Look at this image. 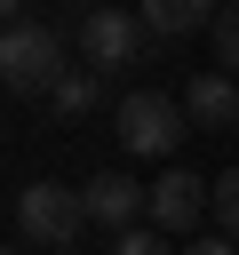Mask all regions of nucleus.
Listing matches in <instances>:
<instances>
[{"mask_svg": "<svg viewBox=\"0 0 239 255\" xmlns=\"http://www.w3.org/2000/svg\"><path fill=\"white\" fill-rule=\"evenodd\" d=\"M64 255H72V247H64Z\"/></svg>", "mask_w": 239, "mask_h": 255, "instance_id": "dca6fc26", "label": "nucleus"}, {"mask_svg": "<svg viewBox=\"0 0 239 255\" xmlns=\"http://www.w3.org/2000/svg\"><path fill=\"white\" fill-rule=\"evenodd\" d=\"M112 255H175V239H167V231H143V223H135V231H112Z\"/></svg>", "mask_w": 239, "mask_h": 255, "instance_id": "f8f14e48", "label": "nucleus"}, {"mask_svg": "<svg viewBox=\"0 0 239 255\" xmlns=\"http://www.w3.org/2000/svg\"><path fill=\"white\" fill-rule=\"evenodd\" d=\"M80 199H88V223H104V231H135V215L151 207V183H135V175H120V167H104V175H88V183H80Z\"/></svg>", "mask_w": 239, "mask_h": 255, "instance_id": "39448f33", "label": "nucleus"}, {"mask_svg": "<svg viewBox=\"0 0 239 255\" xmlns=\"http://www.w3.org/2000/svg\"><path fill=\"white\" fill-rule=\"evenodd\" d=\"M64 48H72V40H64L56 24L24 16V24H8V40H0V80H8L16 96H56V80L72 72Z\"/></svg>", "mask_w": 239, "mask_h": 255, "instance_id": "f257e3e1", "label": "nucleus"}, {"mask_svg": "<svg viewBox=\"0 0 239 255\" xmlns=\"http://www.w3.org/2000/svg\"><path fill=\"white\" fill-rule=\"evenodd\" d=\"M183 120H191V112H175V96H159V88H135V96H120V112H112V128H120V143H127L135 159H175Z\"/></svg>", "mask_w": 239, "mask_h": 255, "instance_id": "7ed1b4c3", "label": "nucleus"}, {"mask_svg": "<svg viewBox=\"0 0 239 255\" xmlns=\"http://www.w3.org/2000/svg\"><path fill=\"white\" fill-rule=\"evenodd\" d=\"M56 8H64L72 24H80V16H88V8H104V0H56Z\"/></svg>", "mask_w": 239, "mask_h": 255, "instance_id": "4468645a", "label": "nucleus"}, {"mask_svg": "<svg viewBox=\"0 0 239 255\" xmlns=\"http://www.w3.org/2000/svg\"><path fill=\"white\" fill-rule=\"evenodd\" d=\"M207 191H215V183H199L191 167H167V175L151 183V207H143V215H151V231H167V239H175V231H191V223L207 215Z\"/></svg>", "mask_w": 239, "mask_h": 255, "instance_id": "423d86ee", "label": "nucleus"}, {"mask_svg": "<svg viewBox=\"0 0 239 255\" xmlns=\"http://www.w3.org/2000/svg\"><path fill=\"white\" fill-rule=\"evenodd\" d=\"M96 104H104V72H96V64H72V72L56 80V96H48L56 120H88Z\"/></svg>", "mask_w": 239, "mask_h": 255, "instance_id": "1a4fd4ad", "label": "nucleus"}, {"mask_svg": "<svg viewBox=\"0 0 239 255\" xmlns=\"http://www.w3.org/2000/svg\"><path fill=\"white\" fill-rule=\"evenodd\" d=\"M0 8H8V24H24V16H32V0H0Z\"/></svg>", "mask_w": 239, "mask_h": 255, "instance_id": "2eb2a0df", "label": "nucleus"}, {"mask_svg": "<svg viewBox=\"0 0 239 255\" xmlns=\"http://www.w3.org/2000/svg\"><path fill=\"white\" fill-rule=\"evenodd\" d=\"M135 16H143L151 40H191L199 24L223 16V0H135Z\"/></svg>", "mask_w": 239, "mask_h": 255, "instance_id": "6e6552de", "label": "nucleus"}, {"mask_svg": "<svg viewBox=\"0 0 239 255\" xmlns=\"http://www.w3.org/2000/svg\"><path fill=\"white\" fill-rule=\"evenodd\" d=\"M80 231H88V199H80L72 183L40 175V183H24V191H16V239H24V247H48V255H64Z\"/></svg>", "mask_w": 239, "mask_h": 255, "instance_id": "f03ea898", "label": "nucleus"}, {"mask_svg": "<svg viewBox=\"0 0 239 255\" xmlns=\"http://www.w3.org/2000/svg\"><path fill=\"white\" fill-rule=\"evenodd\" d=\"M207 207H215V223H223V239H239V167H231V175H215V191H207Z\"/></svg>", "mask_w": 239, "mask_h": 255, "instance_id": "9d476101", "label": "nucleus"}, {"mask_svg": "<svg viewBox=\"0 0 239 255\" xmlns=\"http://www.w3.org/2000/svg\"><path fill=\"white\" fill-rule=\"evenodd\" d=\"M183 255H239V239H223V231H215V239H191Z\"/></svg>", "mask_w": 239, "mask_h": 255, "instance_id": "ddd939ff", "label": "nucleus"}, {"mask_svg": "<svg viewBox=\"0 0 239 255\" xmlns=\"http://www.w3.org/2000/svg\"><path fill=\"white\" fill-rule=\"evenodd\" d=\"M207 32H215V56H223V72L239 80V0H223V16H215Z\"/></svg>", "mask_w": 239, "mask_h": 255, "instance_id": "9b49d317", "label": "nucleus"}, {"mask_svg": "<svg viewBox=\"0 0 239 255\" xmlns=\"http://www.w3.org/2000/svg\"><path fill=\"white\" fill-rule=\"evenodd\" d=\"M183 112H191V128H239V80L231 72H199L183 88Z\"/></svg>", "mask_w": 239, "mask_h": 255, "instance_id": "0eeeda50", "label": "nucleus"}, {"mask_svg": "<svg viewBox=\"0 0 239 255\" xmlns=\"http://www.w3.org/2000/svg\"><path fill=\"white\" fill-rule=\"evenodd\" d=\"M72 40H80V64H96V72L112 80V72H127V64L143 56L151 32H143V16H127V8L104 0V8H88V16L72 24Z\"/></svg>", "mask_w": 239, "mask_h": 255, "instance_id": "20e7f679", "label": "nucleus"}]
</instances>
